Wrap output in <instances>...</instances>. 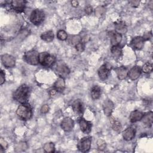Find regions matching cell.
Wrapping results in <instances>:
<instances>
[{
    "instance_id": "obj_3",
    "label": "cell",
    "mask_w": 153,
    "mask_h": 153,
    "mask_svg": "<svg viewBox=\"0 0 153 153\" xmlns=\"http://www.w3.org/2000/svg\"><path fill=\"white\" fill-rule=\"evenodd\" d=\"M56 62L54 56L51 55L48 53L42 52L39 54V63L45 67H50Z\"/></svg>"
},
{
    "instance_id": "obj_38",
    "label": "cell",
    "mask_w": 153,
    "mask_h": 153,
    "mask_svg": "<svg viewBox=\"0 0 153 153\" xmlns=\"http://www.w3.org/2000/svg\"><path fill=\"white\" fill-rule=\"evenodd\" d=\"M129 3L133 6V7H137L139 4V1H130Z\"/></svg>"
},
{
    "instance_id": "obj_28",
    "label": "cell",
    "mask_w": 153,
    "mask_h": 153,
    "mask_svg": "<svg viewBox=\"0 0 153 153\" xmlns=\"http://www.w3.org/2000/svg\"><path fill=\"white\" fill-rule=\"evenodd\" d=\"M43 149L46 152H53L55 149L54 145L51 142L47 143L44 145Z\"/></svg>"
},
{
    "instance_id": "obj_36",
    "label": "cell",
    "mask_w": 153,
    "mask_h": 153,
    "mask_svg": "<svg viewBox=\"0 0 153 153\" xmlns=\"http://www.w3.org/2000/svg\"><path fill=\"white\" fill-rule=\"evenodd\" d=\"M48 110H49L48 106L47 105H44L41 108V112L42 114H45V113L48 112Z\"/></svg>"
},
{
    "instance_id": "obj_12",
    "label": "cell",
    "mask_w": 153,
    "mask_h": 153,
    "mask_svg": "<svg viewBox=\"0 0 153 153\" xmlns=\"http://www.w3.org/2000/svg\"><path fill=\"white\" fill-rule=\"evenodd\" d=\"M72 107L74 113L76 115L78 116L82 115L84 112V108H83V104L80 100L78 99L75 100L72 104Z\"/></svg>"
},
{
    "instance_id": "obj_8",
    "label": "cell",
    "mask_w": 153,
    "mask_h": 153,
    "mask_svg": "<svg viewBox=\"0 0 153 153\" xmlns=\"http://www.w3.org/2000/svg\"><path fill=\"white\" fill-rule=\"evenodd\" d=\"M111 68V66L106 64H104L101 66V67L98 70V75L100 79L105 80L108 78L110 74Z\"/></svg>"
},
{
    "instance_id": "obj_26",
    "label": "cell",
    "mask_w": 153,
    "mask_h": 153,
    "mask_svg": "<svg viewBox=\"0 0 153 153\" xmlns=\"http://www.w3.org/2000/svg\"><path fill=\"white\" fill-rule=\"evenodd\" d=\"M111 51L112 54L115 57H120L122 54V49L119 45L112 46Z\"/></svg>"
},
{
    "instance_id": "obj_13",
    "label": "cell",
    "mask_w": 153,
    "mask_h": 153,
    "mask_svg": "<svg viewBox=\"0 0 153 153\" xmlns=\"http://www.w3.org/2000/svg\"><path fill=\"white\" fill-rule=\"evenodd\" d=\"M26 1L23 0H14L11 2V5L12 8L17 11V12H22L25 8Z\"/></svg>"
},
{
    "instance_id": "obj_16",
    "label": "cell",
    "mask_w": 153,
    "mask_h": 153,
    "mask_svg": "<svg viewBox=\"0 0 153 153\" xmlns=\"http://www.w3.org/2000/svg\"><path fill=\"white\" fill-rule=\"evenodd\" d=\"M131 45L134 48L140 50L144 45V39L142 36H136L132 39Z\"/></svg>"
},
{
    "instance_id": "obj_19",
    "label": "cell",
    "mask_w": 153,
    "mask_h": 153,
    "mask_svg": "<svg viewBox=\"0 0 153 153\" xmlns=\"http://www.w3.org/2000/svg\"><path fill=\"white\" fill-rule=\"evenodd\" d=\"M115 71L117 74L118 78L120 79H124L128 75V71L127 69L124 66H120L116 68L115 69Z\"/></svg>"
},
{
    "instance_id": "obj_34",
    "label": "cell",
    "mask_w": 153,
    "mask_h": 153,
    "mask_svg": "<svg viewBox=\"0 0 153 153\" xmlns=\"http://www.w3.org/2000/svg\"><path fill=\"white\" fill-rule=\"evenodd\" d=\"M5 82V73L2 70L0 72V84L2 85Z\"/></svg>"
},
{
    "instance_id": "obj_37",
    "label": "cell",
    "mask_w": 153,
    "mask_h": 153,
    "mask_svg": "<svg viewBox=\"0 0 153 153\" xmlns=\"http://www.w3.org/2000/svg\"><path fill=\"white\" fill-rule=\"evenodd\" d=\"M85 13H86L87 14H90L91 13L92 11H93V8H92V7H91V6H90V5L87 6V7H85Z\"/></svg>"
},
{
    "instance_id": "obj_25",
    "label": "cell",
    "mask_w": 153,
    "mask_h": 153,
    "mask_svg": "<svg viewBox=\"0 0 153 153\" xmlns=\"http://www.w3.org/2000/svg\"><path fill=\"white\" fill-rule=\"evenodd\" d=\"M115 27L116 29V32L119 33H124L127 31V26H126L125 23L121 22L117 23L115 24Z\"/></svg>"
},
{
    "instance_id": "obj_5",
    "label": "cell",
    "mask_w": 153,
    "mask_h": 153,
    "mask_svg": "<svg viewBox=\"0 0 153 153\" xmlns=\"http://www.w3.org/2000/svg\"><path fill=\"white\" fill-rule=\"evenodd\" d=\"M44 13L42 10L36 9L32 12L30 16V20L33 24L37 25L42 23L44 19Z\"/></svg>"
},
{
    "instance_id": "obj_35",
    "label": "cell",
    "mask_w": 153,
    "mask_h": 153,
    "mask_svg": "<svg viewBox=\"0 0 153 153\" xmlns=\"http://www.w3.org/2000/svg\"><path fill=\"white\" fill-rule=\"evenodd\" d=\"M104 12H105V9L102 7H99L96 10V13L97 15L98 14L102 15L104 13Z\"/></svg>"
},
{
    "instance_id": "obj_15",
    "label": "cell",
    "mask_w": 153,
    "mask_h": 153,
    "mask_svg": "<svg viewBox=\"0 0 153 153\" xmlns=\"http://www.w3.org/2000/svg\"><path fill=\"white\" fill-rule=\"evenodd\" d=\"M79 124L81 131L85 133L88 134L91 130V123L83 118H81L79 120Z\"/></svg>"
},
{
    "instance_id": "obj_23",
    "label": "cell",
    "mask_w": 153,
    "mask_h": 153,
    "mask_svg": "<svg viewBox=\"0 0 153 153\" xmlns=\"http://www.w3.org/2000/svg\"><path fill=\"white\" fill-rule=\"evenodd\" d=\"M101 95V88L98 85H94L91 90V96L93 99H98Z\"/></svg>"
},
{
    "instance_id": "obj_24",
    "label": "cell",
    "mask_w": 153,
    "mask_h": 153,
    "mask_svg": "<svg viewBox=\"0 0 153 153\" xmlns=\"http://www.w3.org/2000/svg\"><path fill=\"white\" fill-rule=\"evenodd\" d=\"M41 38L47 42H51L54 39V33L52 30L46 31L42 33L41 35Z\"/></svg>"
},
{
    "instance_id": "obj_27",
    "label": "cell",
    "mask_w": 153,
    "mask_h": 153,
    "mask_svg": "<svg viewBox=\"0 0 153 153\" xmlns=\"http://www.w3.org/2000/svg\"><path fill=\"white\" fill-rule=\"evenodd\" d=\"M111 123L112 124V127L114 130H115L117 132L120 131V130L121 129V125L120 122H119L118 120H117L115 119L111 118Z\"/></svg>"
},
{
    "instance_id": "obj_7",
    "label": "cell",
    "mask_w": 153,
    "mask_h": 153,
    "mask_svg": "<svg viewBox=\"0 0 153 153\" xmlns=\"http://www.w3.org/2000/svg\"><path fill=\"white\" fill-rule=\"evenodd\" d=\"M1 62L4 66L6 68H13L15 66L16 60L11 55L5 54L1 57Z\"/></svg>"
},
{
    "instance_id": "obj_2",
    "label": "cell",
    "mask_w": 153,
    "mask_h": 153,
    "mask_svg": "<svg viewBox=\"0 0 153 153\" xmlns=\"http://www.w3.org/2000/svg\"><path fill=\"white\" fill-rule=\"evenodd\" d=\"M17 116L22 120H30L32 115V111L30 106L27 103H22L20 105L16 111Z\"/></svg>"
},
{
    "instance_id": "obj_32",
    "label": "cell",
    "mask_w": 153,
    "mask_h": 153,
    "mask_svg": "<svg viewBox=\"0 0 153 153\" xmlns=\"http://www.w3.org/2000/svg\"><path fill=\"white\" fill-rule=\"evenodd\" d=\"M0 143H1V152H2L4 150H5L7 148L8 144H7V142L4 139H3V138H1Z\"/></svg>"
},
{
    "instance_id": "obj_1",
    "label": "cell",
    "mask_w": 153,
    "mask_h": 153,
    "mask_svg": "<svg viewBox=\"0 0 153 153\" xmlns=\"http://www.w3.org/2000/svg\"><path fill=\"white\" fill-rule=\"evenodd\" d=\"M29 96V88L25 84L19 86L13 94L14 99L21 103H25Z\"/></svg>"
},
{
    "instance_id": "obj_11",
    "label": "cell",
    "mask_w": 153,
    "mask_h": 153,
    "mask_svg": "<svg viewBox=\"0 0 153 153\" xmlns=\"http://www.w3.org/2000/svg\"><path fill=\"white\" fill-rule=\"evenodd\" d=\"M109 36L112 46L118 45L122 40L121 34L116 31H111L109 32Z\"/></svg>"
},
{
    "instance_id": "obj_4",
    "label": "cell",
    "mask_w": 153,
    "mask_h": 153,
    "mask_svg": "<svg viewBox=\"0 0 153 153\" xmlns=\"http://www.w3.org/2000/svg\"><path fill=\"white\" fill-rule=\"evenodd\" d=\"M24 59L27 63L36 65L39 63V53L35 50H30L25 54Z\"/></svg>"
},
{
    "instance_id": "obj_10",
    "label": "cell",
    "mask_w": 153,
    "mask_h": 153,
    "mask_svg": "<svg viewBox=\"0 0 153 153\" xmlns=\"http://www.w3.org/2000/svg\"><path fill=\"white\" fill-rule=\"evenodd\" d=\"M55 71L61 77L68 75L70 72L68 67L63 63H58L55 66Z\"/></svg>"
},
{
    "instance_id": "obj_18",
    "label": "cell",
    "mask_w": 153,
    "mask_h": 153,
    "mask_svg": "<svg viewBox=\"0 0 153 153\" xmlns=\"http://www.w3.org/2000/svg\"><path fill=\"white\" fill-rule=\"evenodd\" d=\"M135 130L131 127L127 128L123 133V136L126 140H130L134 138L135 136Z\"/></svg>"
},
{
    "instance_id": "obj_30",
    "label": "cell",
    "mask_w": 153,
    "mask_h": 153,
    "mask_svg": "<svg viewBox=\"0 0 153 153\" xmlns=\"http://www.w3.org/2000/svg\"><path fill=\"white\" fill-rule=\"evenodd\" d=\"M152 65L151 63L149 62L145 63L142 67V71L145 73H149L152 71Z\"/></svg>"
},
{
    "instance_id": "obj_33",
    "label": "cell",
    "mask_w": 153,
    "mask_h": 153,
    "mask_svg": "<svg viewBox=\"0 0 153 153\" xmlns=\"http://www.w3.org/2000/svg\"><path fill=\"white\" fill-rule=\"evenodd\" d=\"M97 146H98V149H100V150L104 149L105 146H106L105 142L102 140H99L97 142Z\"/></svg>"
},
{
    "instance_id": "obj_22",
    "label": "cell",
    "mask_w": 153,
    "mask_h": 153,
    "mask_svg": "<svg viewBox=\"0 0 153 153\" xmlns=\"http://www.w3.org/2000/svg\"><path fill=\"white\" fill-rule=\"evenodd\" d=\"M142 122L147 126L150 127L152 124L153 121V114L152 112H148L143 115L142 118Z\"/></svg>"
},
{
    "instance_id": "obj_31",
    "label": "cell",
    "mask_w": 153,
    "mask_h": 153,
    "mask_svg": "<svg viewBox=\"0 0 153 153\" xmlns=\"http://www.w3.org/2000/svg\"><path fill=\"white\" fill-rule=\"evenodd\" d=\"M84 48H85L84 43L81 41H79L76 44H75V48L79 52L83 51L84 50Z\"/></svg>"
},
{
    "instance_id": "obj_40",
    "label": "cell",
    "mask_w": 153,
    "mask_h": 153,
    "mask_svg": "<svg viewBox=\"0 0 153 153\" xmlns=\"http://www.w3.org/2000/svg\"><path fill=\"white\" fill-rule=\"evenodd\" d=\"M56 91H56L55 89L51 90L50 91V94L51 96H53V95H54V94H56Z\"/></svg>"
},
{
    "instance_id": "obj_6",
    "label": "cell",
    "mask_w": 153,
    "mask_h": 153,
    "mask_svg": "<svg viewBox=\"0 0 153 153\" xmlns=\"http://www.w3.org/2000/svg\"><path fill=\"white\" fill-rule=\"evenodd\" d=\"M91 143V138L90 137H85L80 140V141L78 143L77 146L80 151L82 152H85L88 151L90 149Z\"/></svg>"
},
{
    "instance_id": "obj_20",
    "label": "cell",
    "mask_w": 153,
    "mask_h": 153,
    "mask_svg": "<svg viewBox=\"0 0 153 153\" xmlns=\"http://www.w3.org/2000/svg\"><path fill=\"white\" fill-rule=\"evenodd\" d=\"M54 89L59 92H62L65 88V82L62 77L59 78L54 84Z\"/></svg>"
},
{
    "instance_id": "obj_29",
    "label": "cell",
    "mask_w": 153,
    "mask_h": 153,
    "mask_svg": "<svg viewBox=\"0 0 153 153\" xmlns=\"http://www.w3.org/2000/svg\"><path fill=\"white\" fill-rule=\"evenodd\" d=\"M57 37L59 39L62 40V41H64V40H66L67 39L68 35H67L66 32L65 30H60L57 32Z\"/></svg>"
},
{
    "instance_id": "obj_17",
    "label": "cell",
    "mask_w": 153,
    "mask_h": 153,
    "mask_svg": "<svg viewBox=\"0 0 153 153\" xmlns=\"http://www.w3.org/2000/svg\"><path fill=\"white\" fill-rule=\"evenodd\" d=\"M142 72L141 69L139 66H134L128 72V76L129 78L132 80H135L137 79Z\"/></svg>"
},
{
    "instance_id": "obj_39",
    "label": "cell",
    "mask_w": 153,
    "mask_h": 153,
    "mask_svg": "<svg viewBox=\"0 0 153 153\" xmlns=\"http://www.w3.org/2000/svg\"><path fill=\"white\" fill-rule=\"evenodd\" d=\"M71 4H72V5L73 7H76L78 6L79 2H78V1H71Z\"/></svg>"
},
{
    "instance_id": "obj_9",
    "label": "cell",
    "mask_w": 153,
    "mask_h": 153,
    "mask_svg": "<svg viewBox=\"0 0 153 153\" xmlns=\"http://www.w3.org/2000/svg\"><path fill=\"white\" fill-rule=\"evenodd\" d=\"M60 126L61 128L64 131H70L74 127V122L72 118L69 117H66L62 121Z\"/></svg>"
},
{
    "instance_id": "obj_14",
    "label": "cell",
    "mask_w": 153,
    "mask_h": 153,
    "mask_svg": "<svg viewBox=\"0 0 153 153\" xmlns=\"http://www.w3.org/2000/svg\"><path fill=\"white\" fill-rule=\"evenodd\" d=\"M114 108V103L111 100L107 99L104 101L103 103V109L104 111V114L106 116H110L112 114Z\"/></svg>"
},
{
    "instance_id": "obj_21",
    "label": "cell",
    "mask_w": 153,
    "mask_h": 153,
    "mask_svg": "<svg viewBox=\"0 0 153 153\" xmlns=\"http://www.w3.org/2000/svg\"><path fill=\"white\" fill-rule=\"evenodd\" d=\"M143 113L137 110L133 111L131 112L130 115V120L131 123H136L142 120L143 117Z\"/></svg>"
}]
</instances>
